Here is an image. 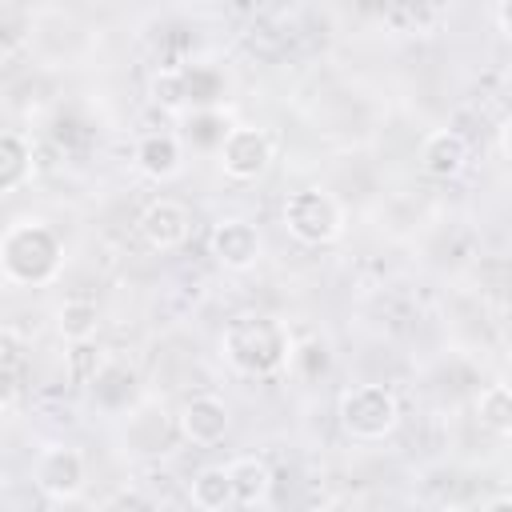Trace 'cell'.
Listing matches in <instances>:
<instances>
[{"instance_id": "1", "label": "cell", "mask_w": 512, "mask_h": 512, "mask_svg": "<svg viewBox=\"0 0 512 512\" xmlns=\"http://www.w3.org/2000/svg\"><path fill=\"white\" fill-rule=\"evenodd\" d=\"M64 268V240L52 224L36 216H20L0 236V272L12 288H44Z\"/></svg>"}, {"instance_id": "2", "label": "cell", "mask_w": 512, "mask_h": 512, "mask_svg": "<svg viewBox=\"0 0 512 512\" xmlns=\"http://www.w3.org/2000/svg\"><path fill=\"white\" fill-rule=\"evenodd\" d=\"M292 336L276 316L264 312H244L232 316L220 332V356L240 372V376H276L292 360Z\"/></svg>"}, {"instance_id": "3", "label": "cell", "mask_w": 512, "mask_h": 512, "mask_svg": "<svg viewBox=\"0 0 512 512\" xmlns=\"http://www.w3.org/2000/svg\"><path fill=\"white\" fill-rule=\"evenodd\" d=\"M336 416H340V428L352 440L376 444V440H388L396 432V424H400V400L384 384H352V388L340 392Z\"/></svg>"}, {"instance_id": "4", "label": "cell", "mask_w": 512, "mask_h": 512, "mask_svg": "<svg viewBox=\"0 0 512 512\" xmlns=\"http://www.w3.org/2000/svg\"><path fill=\"white\" fill-rule=\"evenodd\" d=\"M280 216H284L288 236L308 244V248H324V244L340 240V232H344V208L324 188H296V192H288Z\"/></svg>"}, {"instance_id": "5", "label": "cell", "mask_w": 512, "mask_h": 512, "mask_svg": "<svg viewBox=\"0 0 512 512\" xmlns=\"http://www.w3.org/2000/svg\"><path fill=\"white\" fill-rule=\"evenodd\" d=\"M216 160H220V172L228 180H240V184L260 180L272 164V140L256 124H232L224 144L216 148Z\"/></svg>"}, {"instance_id": "6", "label": "cell", "mask_w": 512, "mask_h": 512, "mask_svg": "<svg viewBox=\"0 0 512 512\" xmlns=\"http://www.w3.org/2000/svg\"><path fill=\"white\" fill-rule=\"evenodd\" d=\"M32 480L36 488L64 504V500H76L84 492V480H88V464H84V452L80 448H68V444H52L36 456V468H32Z\"/></svg>"}, {"instance_id": "7", "label": "cell", "mask_w": 512, "mask_h": 512, "mask_svg": "<svg viewBox=\"0 0 512 512\" xmlns=\"http://www.w3.org/2000/svg\"><path fill=\"white\" fill-rule=\"evenodd\" d=\"M216 264H224L228 272H248L256 268V260L264 256V240H260V228L252 220H240V216H228L212 228V240H208Z\"/></svg>"}, {"instance_id": "8", "label": "cell", "mask_w": 512, "mask_h": 512, "mask_svg": "<svg viewBox=\"0 0 512 512\" xmlns=\"http://www.w3.org/2000/svg\"><path fill=\"white\" fill-rule=\"evenodd\" d=\"M136 228H140V236H144L148 248L172 252V248H180L192 236V212H188V204H180L172 196H160V200H152L140 212Z\"/></svg>"}, {"instance_id": "9", "label": "cell", "mask_w": 512, "mask_h": 512, "mask_svg": "<svg viewBox=\"0 0 512 512\" xmlns=\"http://www.w3.org/2000/svg\"><path fill=\"white\" fill-rule=\"evenodd\" d=\"M176 428H180V436L188 444L212 448V444H220L228 436V404L220 396H208V392L188 396L180 416H176Z\"/></svg>"}, {"instance_id": "10", "label": "cell", "mask_w": 512, "mask_h": 512, "mask_svg": "<svg viewBox=\"0 0 512 512\" xmlns=\"http://www.w3.org/2000/svg\"><path fill=\"white\" fill-rule=\"evenodd\" d=\"M420 168L436 180H452L468 168V140L456 128H436L420 140Z\"/></svg>"}, {"instance_id": "11", "label": "cell", "mask_w": 512, "mask_h": 512, "mask_svg": "<svg viewBox=\"0 0 512 512\" xmlns=\"http://www.w3.org/2000/svg\"><path fill=\"white\" fill-rule=\"evenodd\" d=\"M136 168L148 180H172L184 168V148L172 132H148L136 144Z\"/></svg>"}, {"instance_id": "12", "label": "cell", "mask_w": 512, "mask_h": 512, "mask_svg": "<svg viewBox=\"0 0 512 512\" xmlns=\"http://www.w3.org/2000/svg\"><path fill=\"white\" fill-rule=\"evenodd\" d=\"M228 476H232V492H236L240 508L268 504V496H272V468H268L264 456H236L228 464Z\"/></svg>"}, {"instance_id": "13", "label": "cell", "mask_w": 512, "mask_h": 512, "mask_svg": "<svg viewBox=\"0 0 512 512\" xmlns=\"http://www.w3.org/2000/svg\"><path fill=\"white\" fill-rule=\"evenodd\" d=\"M32 176H36L32 144H28L20 132H4V136H0V192L12 196V192H20Z\"/></svg>"}, {"instance_id": "14", "label": "cell", "mask_w": 512, "mask_h": 512, "mask_svg": "<svg viewBox=\"0 0 512 512\" xmlns=\"http://www.w3.org/2000/svg\"><path fill=\"white\" fill-rule=\"evenodd\" d=\"M188 500H192L200 512H224L228 504H236L228 468H200V472L192 476V484H188Z\"/></svg>"}, {"instance_id": "15", "label": "cell", "mask_w": 512, "mask_h": 512, "mask_svg": "<svg viewBox=\"0 0 512 512\" xmlns=\"http://www.w3.org/2000/svg\"><path fill=\"white\" fill-rule=\"evenodd\" d=\"M56 332L68 344H88L100 332V308L92 300H64L56 308Z\"/></svg>"}, {"instance_id": "16", "label": "cell", "mask_w": 512, "mask_h": 512, "mask_svg": "<svg viewBox=\"0 0 512 512\" xmlns=\"http://www.w3.org/2000/svg\"><path fill=\"white\" fill-rule=\"evenodd\" d=\"M476 416L488 432L496 436H512V388L508 384H488L480 396H476Z\"/></svg>"}, {"instance_id": "17", "label": "cell", "mask_w": 512, "mask_h": 512, "mask_svg": "<svg viewBox=\"0 0 512 512\" xmlns=\"http://www.w3.org/2000/svg\"><path fill=\"white\" fill-rule=\"evenodd\" d=\"M228 120H224V112L220 108H192V128H188V140L192 144H200V148H220L224 144V136H228Z\"/></svg>"}, {"instance_id": "18", "label": "cell", "mask_w": 512, "mask_h": 512, "mask_svg": "<svg viewBox=\"0 0 512 512\" xmlns=\"http://www.w3.org/2000/svg\"><path fill=\"white\" fill-rule=\"evenodd\" d=\"M152 104L160 108H188V88H184V72L180 68H164L152 76Z\"/></svg>"}, {"instance_id": "19", "label": "cell", "mask_w": 512, "mask_h": 512, "mask_svg": "<svg viewBox=\"0 0 512 512\" xmlns=\"http://www.w3.org/2000/svg\"><path fill=\"white\" fill-rule=\"evenodd\" d=\"M288 368H292V372H300L304 380H316L320 372H328V344H324V340H308V344L292 348Z\"/></svg>"}, {"instance_id": "20", "label": "cell", "mask_w": 512, "mask_h": 512, "mask_svg": "<svg viewBox=\"0 0 512 512\" xmlns=\"http://www.w3.org/2000/svg\"><path fill=\"white\" fill-rule=\"evenodd\" d=\"M500 152L512 160V112L500 120Z\"/></svg>"}, {"instance_id": "21", "label": "cell", "mask_w": 512, "mask_h": 512, "mask_svg": "<svg viewBox=\"0 0 512 512\" xmlns=\"http://www.w3.org/2000/svg\"><path fill=\"white\" fill-rule=\"evenodd\" d=\"M500 24H504V32L512 36V0H500Z\"/></svg>"}, {"instance_id": "22", "label": "cell", "mask_w": 512, "mask_h": 512, "mask_svg": "<svg viewBox=\"0 0 512 512\" xmlns=\"http://www.w3.org/2000/svg\"><path fill=\"white\" fill-rule=\"evenodd\" d=\"M508 504H512V492H500V496L484 500V508H508Z\"/></svg>"}, {"instance_id": "23", "label": "cell", "mask_w": 512, "mask_h": 512, "mask_svg": "<svg viewBox=\"0 0 512 512\" xmlns=\"http://www.w3.org/2000/svg\"><path fill=\"white\" fill-rule=\"evenodd\" d=\"M500 384H508V388H512V356L504 360V372H500Z\"/></svg>"}, {"instance_id": "24", "label": "cell", "mask_w": 512, "mask_h": 512, "mask_svg": "<svg viewBox=\"0 0 512 512\" xmlns=\"http://www.w3.org/2000/svg\"><path fill=\"white\" fill-rule=\"evenodd\" d=\"M504 104H508V112H512V72H508V80H504Z\"/></svg>"}]
</instances>
